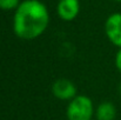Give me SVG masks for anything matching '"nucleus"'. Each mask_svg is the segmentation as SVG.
<instances>
[{"mask_svg": "<svg viewBox=\"0 0 121 120\" xmlns=\"http://www.w3.org/2000/svg\"><path fill=\"white\" fill-rule=\"evenodd\" d=\"M19 5H20L19 0H0V9L4 11L17 9Z\"/></svg>", "mask_w": 121, "mask_h": 120, "instance_id": "obj_7", "label": "nucleus"}, {"mask_svg": "<svg viewBox=\"0 0 121 120\" xmlns=\"http://www.w3.org/2000/svg\"><path fill=\"white\" fill-rule=\"evenodd\" d=\"M115 1H119V2H121V0H115Z\"/></svg>", "mask_w": 121, "mask_h": 120, "instance_id": "obj_10", "label": "nucleus"}, {"mask_svg": "<svg viewBox=\"0 0 121 120\" xmlns=\"http://www.w3.org/2000/svg\"><path fill=\"white\" fill-rule=\"evenodd\" d=\"M52 92L60 100H72L77 97V87L68 79H59L53 84Z\"/></svg>", "mask_w": 121, "mask_h": 120, "instance_id": "obj_4", "label": "nucleus"}, {"mask_svg": "<svg viewBox=\"0 0 121 120\" xmlns=\"http://www.w3.org/2000/svg\"><path fill=\"white\" fill-rule=\"evenodd\" d=\"M48 24L47 7L40 0H24L15 9L13 31L21 39L33 40L46 31Z\"/></svg>", "mask_w": 121, "mask_h": 120, "instance_id": "obj_1", "label": "nucleus"}, {"mask_svg": "<svg viewBox=\"0 0 121 120\" xmlns=\"http://www.w3.org/2000/svg\"><path fill=\"white\" fill-rule=\"evenodd\" d=\"M119 92H120V94H121V82H120V86H119Z\"/></svg>", "mask_w": 121, "mask_h": 120, "instance_id": "obj_9", "label": "nucleus"}, {"mask_svg": "<svg viewBox=\"0 0 121 120\" xmlns=\"http://www.w3.org/2000/svg\"><path fill=\"white\" fill-rule=\"evenodd\" d=\"M105 32L109 41L121 48V13H113L107 18Z\"/></svg>", "mask_w": 121, "mask_h": 120, "instance_id": "obj_3", "label": "nucleus"}, {"mask_svg": "<svg viewBox=\"0 0 121 120\" xmlns=\"http://www.w3.org/2000/svg\"><path fill=\"white\" fill-rule=\"evenodd\" d=\"M59 17L65 21L74 20L80 12L79 0H60L56 7Z\"/></svg>", "mask_w": 121, "mask_h": 120, "instance_id": "obj_5", "label": "nucleus"}, {"mask_svg": "<svg viewBox=\"0 0 121 120\" xmlns=\"http://www.w3.org/2000/svg\"><path fill=\"white\" fill-rule=\"evenodd\" d=\"M115 66H117V68L121 72V48L118 51V53H117V55H115Z\"/></svg>", "mask_w": 121, "mask_h": 120, "instance_id": "obj_8", "label": "nucleus"}, {"mask_svg": "<svg viewBox=\"0 0 121 120\" xmlns=\"http://www.w3.org/2000/svg\"><path fill=\"white\" fill-rule=\"evenodd\" d=\"M117 117V107L111 101H104L98 106L96 118L98 120H114Z\"/></svg>", "mask_w": 121, "mask_h": 120, "instance_id": "obj_6", "label": "nucleus"}, {"mask_svg": "<svg viewBox=\"0 0 121 120\" xmlns=\"http://www.w3.org/2000/svg\"><path fill=\"white\" fill-rule=\"evenodd\" d=\"M93 112L92 100L86 95H77L69 101L66 114L68 120H91Z\"/></svg>", "mask_w": 121, "mask_h": 120, "instance_id": "obj_2", "label": "nucleus"}]
</instances>
